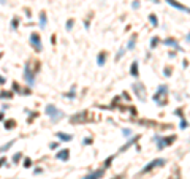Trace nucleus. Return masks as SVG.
I'll list each match as a JSON object with an SVG mask.
<instances>
[{"label":"nucleus","mask_w":190,"mask_h":179,"mask_svg":"<svg viewBox=\"0 0 190 179\" xmlns=\"http://www.w3.org/2000/svg\"><path fill=\"white\" fill-rule=\"evenodd\" d=\"M2 82H5V79H3V78H2V76H0V84H2Z\"/></svg>","instance_id":"nucleus-29"},{"label":"nucleus","mask_w":190,"mask_h":179,"mask_svg":"<svg viewBox=\"0 0 190 179\" xmlns=\"http://www.w3.org/2000/svg\"><path fill=\"white\" fill-rule=\"evenodd\" d=\"M157 41H159V38H157V37H154V38H152V41H150V46L155 48V46H157Z\"/></svg>","instance_id":"nucleus-20"},{"label":"nucleus","mask_w":190,"mask_h":179,"mask_svg":"<svg viewBox=\"0 0 190 179\" xmlns=\"http://www.w3.org/2000/svg\"><path fill=\"white\" fill-rule=\"evenodd\" d=\"M162 165H165V159H155V160L150 162L149 165L144 166V168L141 170V173H147V171L154 170V168H157V166H162Z\"/></svg>","instance_id":"nucleus-2"},{"label":"nucleus","mask_w":190,"mask_h":179,"mask_svg":"<svg viewBox=\"0 0 190 179\" xmlns=\"http://www.w3.org/2000/svg\"><path fill=\"white\" fill-rule=\"evenodd\" d=\"M40 25L44 29V25H46V13H41L40 14Z\"/></svg>","instance_id":"nucleus-16"},{"label":"nucleus","mask_w":190,"mask_h":179,"mask_svg":"<svg viewBox=\"0 0 190 179\" xmlns=\"http://www.w3.org/2000/svg\"><path fill=\"white\" fill-rule=\"evenodd\" d=\"M181 127H182V128H186V127H187V122H186V121H182V122H181Z\"/></svg>","instance_id":"nucleus-27"},{"label":"nucleus","mask_w":190,"mask_h":179,"mask_svg":"<svg viewBox=\"0 0 190 179\" xmlns=\"http://www.w3.org/2000/svg\"><path fill=\"white\" fill-rule=\"evenodd\" d=\"M3 119V114H0V121H2Z\"/></svg>","instance_id":"nucleus-30"},{"label":"nucleus","mask_w":190,"mask_h":179,"mask_svg":"<svg viewBox=\"0 0 190 179\" xmlns=\"http://www.w3.org/2000/svg\"><path fill=\"white\" fill-rule=\"evenodd\" d=\"M30 163H32L30 159H25V160H24V166H25V168H30Z\"/></svg>","instance_id":"nucleus-21"},{"label":"nucleus","mask_w":190,"mask_h":179,"mask_svg":"<svg viewBox=\"0 0 190 179\" xmlns=\"http://www.w3.org/2000/svg\"><path fill=\"white\" fill-rule=\"evenodd\" d=\"M13 89H14V92H21V87L18 86V82H13Z\"/></svg>","instance_id":"nucleus-23"},{"label":"nucleus","mask_w":190,"mask_h":179,"mask_svg":"<svg viewBox=\"0 0 190 179\" xmlns=\"http://www.w3.org/2000/svg\"><path fill=\"white\" fill-rule=\"evenodd\" d=\"M130 71H132L133 78H138V64H136V62H133V64H132V68H130Z\"/></svg>","instance_id":"nucleus-13"},{"label":"nucleus","mask_w":190,"mask_h":179,"mask_svg":"<svg viewBox=\"0 0 190 179\" xmlns=\"http://www.w3.org/2000/svg\"><path fill=\"white\" fill-rule=\"evenodd\" d=\"M84 143H86V144H91V143H92V139H91V138H86V141H84Z\"/></svg>","instance_id":"nucleus-28"},{"label":"nucleus","mask_w":190,"mask_h":179,"mask_svg":"<svg viewBox=\"0 0 190 179\" xmlns=\"http://www.w3.org/2000/svg\"><path fill=\"white\" fill-rule=\"evenodd\" d=\"M70 157V151L68 149H64V151H60V152L57 154V159H60V160H67Z\"/></svg>","instance_id":"nucleus-10"},{"label":"nucleus","mask_w":190,"mask_h":179,"mask_svg":"<svg viewBox=\"0 0 190 179\" xmlns=\"http://www.w3.org/2000/svg\"><path fill=\"white\" fill-rule=\"evenodd\" d=\"M57 136L60 138V139H64V141H71V135H65V133H57Z\"/></svg>","instance_id":"nucleus-14"},{"label":"nucleus","mask_w":190,"mask_h":179,"mask_svg":"<svg viewBox=\"0 0 190 179\" xmlns=\"http://www.w3.org/2000/svg\"><path fill=\"white\" fill-rule=\"evenodd\" d=\"M174 139H176V135L163 138V139H162V143H159V149H163L165 146H170V144H173V143H174Z\"/></svg>","instance_id":"nucleus-7"},{"label":"nucleus","mask_w":190,"mask_h":179,"mask_svg":"<svg viewBox=\"0 0 190 179\" xmlns=\"http://www.w3.org/2000/svg\"><path fill=\"white\" fill-rule=\"evenodd\" d=\"M30 43L35 46V49L38 52L41 51V43H40V35H38V33H32L30 35Z\"/></svg>","instance_id":"nucleus-6"},{"label":"nucleus","mask_w":190,"mask_h":179,"mask_svg":"<svg viewBox=\"0 0 190 179\" xmlns=\"http://www.w3.org/2000/svg\"><path fill=\"white\" fill-rule=\"evenodd\" d=\"M165 95H166V86H160L159 92L154 95V100H155V102H159L160 105H166V98H165Z\"/></svg>","instance_id":"nucleus-1"},{"label":"nucleus","mask_w":190,"mask_h":179,"mask_svg":"<svg viewBox=\"0 0 190 179\" xmlns=\"http://www.w3.org/2000/svg\"><path fill=\"white\" fill-rule=\"evenodd\" d=\"M170 179H182V178H181V168H179L177 165L173 166L171 175H170Z\"/></svg>","instance_id":"nucleus-9"},{"label":"nucleus","mask_w":190,"mask_h":179,"mask_svg":"<svg viewBox=\"0 0 190 179\" xmlns=\"http://www.w3.org/2000/svg\"><path fill=\"white\" fill-rule=\"evenodd\" d=\"M105 60H106V52L102 51V52H100V55H98V59H97V64L98 65H105Z\"/></svg>","instance_id":"nucleus-12"},{"label":"nucleus","mask_w":190,"mask_h":179,"mask_svg":"<svg viewBox=\"0 0 190 179\" xmlns=\"http://www.w3.org/2000/svg\"><path fill=\"white\" fill-rule=\"evenodd\" d=\"M46 114L51 116L52 121H55V119H60V117H62V111L55 109L52 105H48V106H46Z\"/></svg>","instance_id":"nucleus-3"},{"label":"nucleus","mask_w":190,"mask_h":179,"mask_svg":"<svg viewBox=\"0 0 190 179\" xmlns=\"http://www.w3.org/2000/svg\"><path fill=\"white\" fill-rule=\"evenodd\" d=\"M71 27H73V19H68V21H67V29H71Z\"/></svg>","instance_id":"nucleus-22"},{"label":"nucleus","mask_w":190,"mask_h":179,"mask_svg":"<svg viewBox=\"0 0 190 179\" xmlns=\"http://www.w3.org/2000/svg\"><path fill=\"white\" fill-rule=\"evenodd\" d=\"M13 143H14V141H10L8 144H5V146H2V148H0V151H7L8 148H11V146H13Z\"/></svg>","instance_id":"nucleus-19"},{"label":"nucleus","mask_w":190,"mask_h":179,"mask_svg":"<svg viewBox=\"0 0 190 179\" xmlns=\"http://www.w3.org/2000/svg\"><path fill=\"white\" fill-rule=\"evenodd\" d=\"M103 170H98V171H95V173H92V175H89V176H86L84 179H98V178H102L103 176Z\"/></svg>","instance_id":"nucleus-11"},{"label":"nucleus","mask_w":190,"mask_h":179,"mask_svg":"<svg viewBox=\"0 0 190 179\" xmlns=\"http://www.w3.org/2000/svg\"><path fill=\"white\" fill-rule=\"evenodd\" d=\"M21 159H22V154H21V152H18V154H16L14 157H13V162H14V163H18V162H19Z\"/></svg>","instance_id":"nucleus-18"},{"label":"nucleus","mask_w":190,"mask_h":179,"mask_svg":"<svg viewBox=\"0 0 190 179\" xmlns=\"http://www.w3.org/2000/svg\"><path fill=\"white\" fill-rule=\"evenodd\" d=\"M171 7H174V8H177V10H182V11H186V13H190V8H187V7H184V5H181V3H177L176 0H166Z\"/></svg>","instance_id":"nucleus-8"},{"label":"nucleus","mask_w":190,"mask_h":179,"mask_svg":"<svg viewBox=\"0 0 190 179\" xmlns=\"http://www.w3.org/2000/svg\"><path fill=\"white\" fill-rule=\"evenodd\" d=\"M133 92L138 95V98H139V100H146V94H144V86L141 84V82H135V84H133Z\"/></svg>","instance_id":"nucleus-4"},{"label":"nucleus","mask_w":190,"mask_h":179,"mask_svg":"<svg viewBox=\"0 0 190 179\" xmlns=\"http://www.w3.org/2000/svg\"><path fill=\"white\" fill-rule=\"evenodd\" d=\"M13 29H18V18L13 19Z\"/></svg>","instance_id":"nucleus-25"},{"label":"nucleus","mask_w":190,"mask_h":179,"mask_svg":"<svg viewBox=\"0 0 190 179\" xmlns=\"http://www.w3.org/2000/svg\"><path fill=\"white\" fill-rule=\"evenodd\" d=\"M87 111H82V113H78V114H75L73 117L70 119V122L71 124H81V122H86L87 121Z\"/></svg>","instance_id":"nucleus-5"},{"label":"nucleus","mask_w":190,"mask_h":179,"mask_svg":"<svg viewBox=\"0 0 190 179\" xmlns=\"http://www.w3.org/2000/svg\"><path fill=\"white\" fill-rule=\"evenodd\" d=\"M171 73H173V70L170 68V67H168V68H165V75H166V76H170Z\"/></svg>","instance_id":"nucleus-24"},{"label":"nucleus","mask_w":190,"mask_h":179,"mask_svg":"<svg viewBox=\"0 0 190 179\" xmlns=\"http://www.w3.org/2000/svg\"><path fill=\"white\" fill-rule=\"evenodd\" d=\"M149 19H150V22H152V24H154L155 27H157V25H159V21H157V18H155V16H154V14H150V16H149Z\"/></svg>","instance_id":"nucleus-17"},{"label":"nucleus","mask_w":190,"mask_h":179,"mask_svg":"<svg viewBox=\"0 0 190 179\" xmlns=\"http://www.w3.org/2000/svg\"><path fill=\"white\" fill-rule=\"evenodd\" d=\"M14 125H16V121H13V119H10V121L5 122V127H7L8 130H11V128H13Z\"/></svg>","instance_id":"nucleus-15"},{"label":"nucleus","mask_w":190,"mask_h":179,"mask_svg":"<svg viewBox=\"0 0 190 179\" xmlns=\"http://www.w3.org/2000/svg\"><path fill=\"white\" fill-rule=\"evenodd\" d=\"M5 162H7V157H2V159H0V166H2Z\"/></svg>","instance_id":"nucleus-26"}]
</instances>
